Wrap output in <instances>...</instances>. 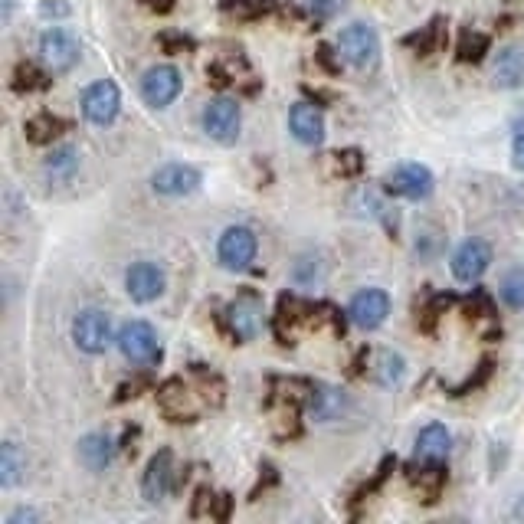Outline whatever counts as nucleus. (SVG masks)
I'll list each match as a JSON object with an SVG mask.
<instances>
[{"instance_id":"obj_4","label":"nucleus","mask_w":524,"mask_h":524,"mask_svg":"<svg viewBox=\"0 0 524 524\" xmlns=\"http://www.w3.org/2000/svg\"><path fill=\"white\" fill-rule=\"evenodd\" d=\"M79 53H82V46L76 40V33H69L63 27H53V30H46L43 37H40V59H43V66L50 69V73H69L76 63H79Z\"/></svg>"},{"instance_id":"obj_29","label":"nucleus","mask_w":524,"mask_h":524,"mask_svg":"<svg viewBox=\"0 0 524 524\" xmlns=\"http://www.w3.org/2000/svg\"><path fill=\"white\" fill-rule=\"evenodd\" d=\"M43 168H46V174H50V177H56V181H66V177H73L79 171V151L69 148V145L56 148L50 158H46Z\"/></svg>"},{"instance_id":"obj_30","label":"nucleus","mask_w":524,"mask_h":524,"mask_svg":"<svg viewBox=\"0 0 524 524\" xmlns=\"http://www.w3.org/2000/svg\"><path fill=\"white\" fill-rule=\"evenodd\" d=\"M488 53V37L479 30H466L459 40V50H456V59L459 63H482Z\"/></svg>"},{"instance_id":"obj_39","label":"nucleus","mask_w":524,"mask_h":524,"mask_svg":"<svg viewBox=\"0 0 524 524\" xmlns=\"http://www.w3.org/2000/svg\"><path fill=\"white\" fill-rule=\"evenodd\" d=\"M305 4H308V10H312L315 20H331L338 14L341 0H305Z\"/></svg>"},{"instance_id":"obj_38","label":"nucleus","mask_w":524,"mask_h":524,"mask_svg":"<svg viewBox=\"0 0 524 524\" xmlns=\"http://www.w3.org/2000/svg\"><path fill=\"white\" fill-rule=\"evenodd\" d=\"M158 46L164 53H184V50H194V40L181 37V33H164V37H158Z\"/></svg>"},{"instance_id":"obj_11","label":"nucleus","mask_w":524,"mask_h":524,"mask_svg":"<svg viewBox=\"0 0 524 524\" xmlns=\"http://www.w3.org/2000/svg\"><path fill=\"white\" fill-rule=\"evenodd\" d=\"M240 122H243V112L233 99H213L204 109V131L213 141H220V145L236 141V135H240Z\"/></svg>"},{"instance_id":"obj_25","label":"nucleus","mask_w":524,"mask_h":524,"mask_svg":"<svg viewBox=\"0 0 524 524\" xmlns=\"http://www.w3.org/2000/svg\"><path fill=\"white\" fill-rule=\"evenodd\" d=\"M69 125L63 122L59 115H50V112H40L33 115L27 125H23V131H27V141H33V145H53V141L63 135Z\"/></svg>"},{"instance_id":"obj_32","label":"nucleus","mask_w":524,"mask_h":524,"mask_svg":"<svg viewBox=\"0 0 524 524\" xmlns=\"http://www.w3.org/2000/svg\"><path fill=\"white\" fill-rule=\"evenodd\" d=\"M43 89H50V79L33 63H20L14 69V92H43Z\"/></svg>"},{"instance_id":"obj_40","label":"nucleus","mask_w":524,"mask_h":524,"mask_svg":"<svg viewBox=\"0 0 524 524\" xmlns=\"http://www.w3.org/2000/svg\"><path fill=\"white\" fill-rule=\"evenodd\" d=\"M7 524H40V515L33 508H17L7 515Z\"/></svg>"},{"instance_id":"obj_20","label":"nucleus","mask_w":524,"mask_h":524,"mask_svg":"<svg viewBox=\"0 0 524 524\" xmlns=\"http://www.w3.org/2000/svg\"><path fill=\"white\" fill-rule=\"evenodd\" d=\"M407 479L410 485L420 492V498L426 505H433L439 492H443V485H446V469H443V462H420V466H413L407 472Z\"/></svg>"},{"instance_id":"obj_37","label":"nucleus","mask_w":524,"mask_h":524,"mask_svg":"<svg viewBox=\"0 0 524 524\" xmlns=\"http://www.w3.org/2000/svg\"><path fill=\"white\" fill-rule=\"evenodd\" d=\"M492 361H488V357H485V361L479 364V374H475V377H469L466 380V384H459V387H452L449 390V397H466V393H472V390H479V387H485V380L488 377H492Z\"/></svg>"},{"instance_id":"obj_15","label":"nucleus","mask_w":524,"mask_h":524,"mask_svg":"<svg viewBox=\"0 0 524 524\" xmlns=\"http://www.w3.org/2000/svg\"><path fill=\"white\" fill-rule=\"evenodd\" d=\"M174 488V456L171 449H161L154 452L148 469H145V479H141V495L148 498V502H164V498L171 495Z\"/></svg>"},{"instance_id":"obj_5","label":"nucleus","mask_w":524,"mask_h":524,"mask_svg":"<svg viewBox=\"0 0 524 524\" xmlns=\"http://www.w3.org/2000/svg\"><path fill=\"white\" fill-rule=\"evenodd\" d=\"M256 233L249 230V226H230L223 236H220V243H217V259H220V266L223 269H230V272H243L249 269V262L256 259Z\"/></svg>"},{"instance_id":"obj_16","label":"nucleus","mask_w":524,"mask_h":524,"mask_svg":"<svg viewBox=\"0 0 524 524\" xmlns=\"http://www.w3.org/2000/svg\"><path fill=\"white\" fill-rule=\"evenodd\" d=\"M348 410H351V400L344 390L328 384H308V413H312L318 423H335Z\"/></svg>"},{"instance_id":"obj_41","label":"nucleus","mask_w":524,"mask_h":524,"mask_svg":"<svg viewBox=\"0 0 524 524\" xmlns=\"http://www.w3.org/2000/svg\"><path fill=\"white\" fill-rule=\"evenodd\" d=\"M315 59L321 66L328 69L331 76H338L341 73V63H335V56H331V46H318V53H315Z\"/></svg>"},{"instance_id":"obj_3","label":"nucleus","mask_w":524,"mask_h":524,"mask_svg":"<svg viewBox=\"0 0 524 524\" xmlns=\"http://www.w3.org/2000/svg\"><path fill=\"white\" fill-rule=\"evenodd\" d=\"M73 341L82 354H105L112 344V318L99 308H86L73 321Z\"/></svg>"},{"instance_id":"obj_27","label":"nucleus","mask_w":524,"mask_h":524,"mask_svg":"<svg viewBox=\"0 0 524 524\" xmlns=\"http://www.w3.org/2000/svg\"><path fill=\"white\" fill-rule=\"evenodd\" d=\"M371 374H374V380L380 387H397L403 380V374H407V361H403L397 351H380Z\"/></svg>"},{"instance_id":"obj_19","label":"nucleus","mask_w":524,"mask_h":524,"mask_svg":"<svg viewBox=\"0 0 524 524\" xmlns=\"http://www.w3.org/2000/svg\"><path fill=\"white\" fill-rule=\"evenodd\" d=\"M449 449H452V436L443 423L423 426L420 436H416V462H446Z\"/></svg>"},{"instance_id":"obj_36","label":"nucleus","mask_w":524,"mask_h":524,"mask_svg":"<svg viewBox=\"0 0 524 524\" xmlns=\"http://www.w3.org/2000/svg\"><path fill=\"white\" fill-rule=\"evenodd\" d=\"M449 295H436V299H430L423 308H420V315H416V321H420V328L423 331H433V325H436V318H439V312H446L449 308Z\"/></svg>"},{"instance_id":"obj_9","label":"nucleus","mask_w":524,"mask_h":524,"mask_svg":"<svg viewBox=\"0 0 524 524\" xmlns=\"http://www.w3.org/2000/svg\"><path fill=\"white\" fill-rule=\"evenodd\" d=\"M384 184L390 194H397L403 200H426L436 187L430 168H423V164H397V168L387 174Z\"/></svg>"},{"instance_id":"obj_31","label":"nucleus","mask_w":524,"mask_h":524,"mask_svg":"<svg viewBox=\"0 0 524 524\" xmlns=\"http://www.w3.org/2000/svg\"><path fill=\"white\" fill-rule=\"evenodd\" d=\"M498 295H502V302L508 308L521 312V308H524V266H515L508 272V276L502 279V289H498Z\"/></svg>"},{"instance_id":"obj_10","label":"nucleus","mask_w":524,"mask_h":524,"mask_svg":"<svg viewBox=\"0 0 524 524\" xmlns=\"http://www.w3.org/2000/svg\"><path fill=\"white\" fill-rule=\"evenodd\" d=\"M184 89V79L174 66H154L141 79V99H145L151 109H164L171 105Z\"/></svg>"},{"instance_id":"obj_12","label":"nucleus","mask_w":524,"mask_h":524,"mask_svg":"<svg viewBox=\"0 0 524 524\" xmlns=\"http://www.w3.org/2000/svg\"><path fill=\"white\" fill-rule=\"evenodd\" d=\"M488 262H492V249L485 240H466L456 253H452V276L462 285H472L485 276Z\"/></svg>"},{"instance_id":"obj_13","label":"nucleus","mask_w":524,"mask_h":524,"mask_svg":"<svg viewBox=\"0 0 524 524\" xmlns=\"http://www.w3.org/2000/svg\"><path fill=\"white\" fill-rule=\"evenodd\" d=\"M151 187L161 197H190L200 190V171L190 168V164H164V168L154 171Z\"/></svg>"},{"instance_id":"obj_17","label":"nucleus","mask_w":524,"mask_h":524,"mask_svg":"<svg viewBox=\"0 0 524 524\" xmlns=\"http://www.w3.org/2000/svg\"><path fill=\"white\" fill-rule=\"evenodd\" d=\"M289 131L295 141H302L308 148H318L325 141V118L308 102H295L289 109Z\"/></svg>"},{"instance_id":"obj_21","label":"nucleus","mask_w":524,"mask_h":524,"mask_svg":"<svg viewBox=\"0 0 524 524\" xmlns=\"http://www.w3.org/2000/svg\"><path fill=\"white\" fill-rule=\"evenodd\" d=\"M466 318H469V325L479 328L488 341H495L498 335H502V325H498L495 305H492V299H488V295H485L482 289L472 292V299H469V305H466Z\"/></svg>"},{"instance_id":"obj_14","label":"nucleus","mask_w":524,"mask_h":524,"mask_svg":"<svg viewBox=\"0 0 524 524\" xmlns=\"http://www.w3.org/2000/svg\"><path fill=\"white\" fill-rule=\"evenodd\" d=\"M348 315H351V321H354L357 328L374 331V328L384 325L387 315H390V295L384 289H364V292H357L354 299H351Z\"/></svg>"},{"instance_id":"obj_7","label":"nucleus","mask_w":524,"mask_h":524,"mask_svg":"<svg viewBox=\"0 0 524 524\" xmlns=\"http://www.w3.org/2000/svg\"><path fill=\"white\" fill-rule=\"evenodd\" d=\"M164 285H168V276H164V269L158 262H148V259L135 262V266L125 272V292L131 295V302H138V305L161 299Z\"/></svg>"},{"instance_id":"obj_24","label":"nucleus","mask_w":524,"mask_h":524,"mask_svg":"<svg viewBox=\"0 0 524 524\" xmlns=\"http://www.w3.org/2000/svg\"><path fill=\"white\" fill-rule=\"evenodd\" d=\"M158 397H161L164 413H168L174 423H190V420H194V410L187 407V387H184V380H168V384L161 387Z\"/></svg>"},{"instance_id":"obj_43","label":"nucleus","mask_w":524,"mask_h":524,"mask_svg":"<svg viewBox=\"0 0 524 524\" xmlns=\"http://www.w3.org/2000/svg\"><path fill=\"white\" fill-rule=\"evenodd\" d=\"M40 14H43V17H69V7L63 4V0H43V4H40Z\"/></svg>"},{"instance_id":"obj_46","label":"nucleus","mask_w":524,"mask_h":524,"mask_svg":"<svg viewBox=\"0 0 524 524\" xmlns=\"http://www.w3.org/2000/svg\"><path fill=\"white\" fill-rule=\"evenodd\" d=\"M511 515H515L518 521H524V495L518 498V505H515V511H511Z\"/></svg>"},{"instance_id":"obj_45","label":"nucleus","mask_w":524,"mask_h":524,"mask_svg":"<svg viewBox=\"0 0 524 524\" xmlns=\"http://www.w3.org/2000/svg\"><path fill=\"white\" fill-rule=\"evenodd\" d=\"M511 161H515L518 171H524V135H518L515 145H511Z\"/></svg>"},{"instance_id":"obj_33","label":"nucleus","mask_w":524,"mask_h":524,"mask_svg":"<svg viewBox=\"0 0 524 524\" xmlns=\"http://www.w3.org/2000/svg\"><path fill=\"white\" fill-rule=\"evenodd\" d=\"M194 380H197L200 393H204V400L213 403V407H220V403H223V393H226L223 380H220L217 374H213V371H207L204 364H194Z\"/></svg>"},{"instance_id":"obj_18","label":"nucleus","mask_w":524,"mask_h":524,"mask_svg":"<svg viewBox=\"0 0 524 524\" xmlns=\"http://www.w3.org/2000/svg\"><path fill=\"white\" fill-rule=\"evenodd\" d=\"M79 462L86 466L89 472H105L115 462V439L109 433H89V436H82L79 439Z\"/></svg>"},{"instance_id":"obj_23","label":"nucleus","mask_w":524,"mask_h":524,"mask_svg":"<svg viewBox=\"0 0 524 524\" xmlns=\"http://www.w3.org/2000/svg\"><path fill=\"white\" fill-rule=\"evenodd\" d=\"M495 86H502V89L524 86V50L508 46V50L498 53V59H495Z\"/></svg>"},{"instance_id":"obj_44","label":"nucleus","mask_w":524,"mask_h":524,"mask_svg":"<svg viewBox=\"0 0 524 524\" xmlns=\"http://www.w3.org/2000/svg\"><path fill=\"white\" fill-rule=\"evenodd\" d=\"M177 0H145V7L151 10V14H171Z\"/></svg>"},{"instance_id":"obj_6","label":"nucleus","mask_w":524,"mask_h":524,"mask_svg":"<svg viewBox=\"0 0 524 524\" xmlns=\"http://www.w3.org/2000/svg\"><path fill=\"white\" fill-rule=\"evenodd\" d=\"M226 328L236 341H253L259 331H262V302L259 295L253 292H243L236 295V302H230L226 308Z\"/></svg>"},{"instance_id":"obj_1","label":"nucleus","mask_w":524,"mask_h":524,"mask_svg":"<svg viewBox=\"0 0 524 524\" xmlns=\"http://www.w3.org/2000/svg\"><path fill=\"white\" fill-rule=\"evenodd\" d=\"M338 56L348 66H354L357 73H371V69H377L380 40H377L374 27H367V23H351V27H344L338 37Z\"/></svg>"},{"instance_id":"obj_42","label":"nucleus","mask_w":524,"mask_h":524,"mask_svg":"<svg viewBox=\"0 0 524 524\" xmlns=\"http://www.w3.org/2000/svg\"><path fill=\"white\" fill-rule=\"evenodd\" d=\"M141 387H148V380L145 377H138V380H131V384H125L122 390H118V397H115V403H125V400H135L138 397V390Z\"/></svg>"},{"instance_id":"obj_35","label":"nucleus","mask_w":524,"mask_h":524,"mask_svg":"<svg viewBox=\"0 0 524 524\" xmlns=\"http://www.w3.org/2000/svg\"><path fill=\"white\" fill-rule=\"evenodd\" d=\"M321 276H325V266H321L318 256H302L292 266V279L299 285H315V282H321Z\"/></svg>"},{"instance_id":"obj_34","label":"nucleus","mask_w":524,"mask_h":524,"mask_svg":"<svg viewBox=\"0 0 524 524\" xmlns=\"http://www.w3.org/2000/svg\"><path fill=\"white\" fill-rule=\"evenodd\" d=\"M331 171L341 174V177H357L364 171V154L357 148H348V151H338L331 154Z\"/></svg>"},{"instance_id":"obj_28","label":"nucleus","mask_w":524,"mask_h":524,"mask_svg":"<svg viewBox=\"0 0 524 524\" xmlns=\"http://www.w3.org/2000/svg\"><path fill=\"white\" fill-rule=\"evenodd\" d=\"M276 10V0H223V14L233 20H259Z\"/></svg>"},{"instance_id":"obj_8","label":"nucleus","mask_w":524,"mask_h":524,"mask_svg":"<svg viewBox=\"0 0 524 524\" xmlns=\"http://www.w3.org/2000/svg\"><path fill=\"white\" fill-rule=\"evenodd\" d=\"M118 109H122V92H118V86L109 79L95 82V86H89L86 95H82V115H86V122L92 125H112L118 118Z\"/></svg>"},{"instance_id":"obj_26","label":"nucleus","mask_w":524,"mask_h":524,"mask_svg":"<svg viewBox=\"0 0 524 524\" xmlns=\"http://www.w3.org/2000/svg\"><path fill=\"white\" fill-rule=\"evenodd\" d=\"M23 472H27V456H23V449L17 443L0 446V485L14 488Z\"/></svg>"},{"instance_id":"obj_2","label":"nucleus","mask_w":524,"mask_h":524,"mask_svg":"<svg viewBox=\"0 0 524 524\" xmlns=\"http://www.w3.org/2000/svg\"><path fill=\"white\" fill-rule=\"evenodd\" d=\"M118 351H122L131 364L138 367H151L161 361V341L158 331H154L148 321H125L122 331H118Z\"/></svg>"},{"instance_id":"obj_22","label":"nucleus","mask_w":524,"mask_h":524,"mask_svg":"<svg viewBox=\"0 0 524 524\" xmlns=\"http://www.w3.org/2000/svg\"><path fill=\"white\" fill-rule=\"evenodd\" d=\"M446 20L443 17H433L426 27H420L416 33H410V37H403V46H410L413 53L420 56H433L439 50H446Z\"/></svg>"}]
</instances>
